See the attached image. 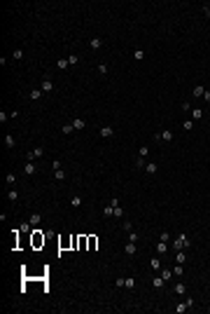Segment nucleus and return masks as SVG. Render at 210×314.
<instances>
[{
	"label": "nucleus",
	"instance_id": "f257e3e1",
	"mask_svg": "<svg viewBox=\"0 0 210 314\" xmlns=\"http://www.w3.org/2000/svg\"><path fill=\"white\" fill-rule=\"evenodd\" d=\"M187 246H189V237H187L184 232H180L173 239V251H182V249H187Z\"/></svg>",
	"mask_w": 210,
	"mask_h": 314
},
{
	"label": "nucleus",
	"instance_id": "f03ea898",
	"mask_svg": "<svg viewBox=\"0 0 210 314\" xmlns=\"http://www.w3.org/2000/svg\"><path fill=\"white\" fill-rule=\"evenodd\" d=\"M44 242H47V237L42 234V230H33V234H30V244H33V249L44 246Z\"/></svg>",
	"mask_w": 210,
	"mask_h": 314
},
{
	"label": "nucleus",
	"instance_id": "7ed1b4c3",
	"mask_svg": "<svg viewBox=\"0 0 210 314\" xmlns=\"http://www.w3.org/2000/svg\"><path fill=\"white\" fill-rule=\"evenodd\" d=\"M189 307H194V300H192V298H187L184 302H180V305L175 307V312H177V314H182V312H187Z\"/></svg>",
	"mask_w": 210,
	"mask_h": 314
},
{
	"label": "nucleus",
	"instance_id": "20e7f679",
	"mask_svg": "<svg viewBox=\"0 0 210 314\" xmlns=\"http://www.w3.org/2000/svg\"><path fill=\"white\" fill-rule=\"evenodd\" d=\"M154 138H157V141H164V143H166V141H173V131H170V129H164V131L159 136H154Z\"/></svg>",
	"mask_w": 210,
	"mask_h": 314
},
{
	"label": "nucleus",
	"instance_id": "39448f33",
	"mask_svg": "<svg viewBox=\"0 0 210 314\" xmlns=\"http://www.w3.org/2000/svg\"><path fill=\"white\" fill-rule=\"evenodd\" d=\"M157 253H159V256H166V253H168V242H159L157 244Z\"/></svg>",
	"mask_w": 210,
	"mask_h": 314
},
{
	"label": "nucleus",
	"instance_id": "423d86ee",
	"mask_svg": "<svg viewBox=\"0 0 210 314\" xmlns=\"http://www.w3.org/2000/svg\"><path fill=\"white\" fill-rule=\"evenodd\" d=\"M35 169H37V167H35L33 162H26V167H24V174H26V176H33Z\"/></svg>",
	"mask_w": 210,
	"mask_h": 314
},
{
	"label": "nucleus",
	"instance_id": "0eeeda50",
	"mask_svg": "<svg viewBox=\"0 0 210 314\" xmlns=\"http://www.w3.org/2000/svg\"><path fill=\"white\" fill-rule=\"evenodd\" d=\"M124 253H126V256H135V244L129 242L126 246H124Z\"/></svg>",
	"mask_w": 210,
	"mask_h": 314
},
{
	"label": "nucleus",
	"instance_id": "6e6552de",
	"mask_svg": "<svg viewBox=\"0 0 210 314\" xmlns=\"http://www.w3.org/2000/svg\"><path fill=\"white\" fill-rule=\"evenodd\" d=\"M175 260H177V265H184V263H187V253H184V249H182V251H177Z\"/></svg>",
	"mask_w": 210,
	"mask_h": 314
},
{
	"label": "nucleus",
	"instance_id": "1a4fd4ad",
	"mask_svg": "<svg viewBox=\"0 0 210 314\" xmlns=\"http://www.w3.org/2000/svg\"><path fill=\"white\" fill-rule=\"evenodd\" d=\"M175 293H177V296H184V293H187V286H184L182 281H177V284H175Z\"/></svg>",
	"mask_w": 210,
	"mask_h": 314
},
{
	"label": "nucleus",
	"instance_id": "9d476101",
	"mask_svg": "<svg viewBox=\"0 0 210 314\" xmlns=\"http://www.w3.org/2000/svg\"><path fill=\"white\" fill-rule=\"evenodd\" d=\"M89 47H91V49H100V47H103V40H100V38H94V40L89 42Z\"/></svg>",
	"mask_w": 210,
	"mask_h": 314
},
{
	"label": "nucleus",
	"instance_id": "9b49d317",
	"mask_svg": "<svg viewBox=\"0 0 210 314\" xmlns=\"http://www.w3.org/2000/svg\"><path fill=\"white\" fill-rule=\"evenodd\" d=\"M203 94H205L203 84H196V87H194V96H196V99H203Z\"/></svg>",
	"mask_w": 210,
	"mask_h": 314
},
{
	"label": "nucleus",
	"instance_id": "f8f14e48",
	"mask_svg": "<svg viewBox=\"0 0 210 314\" xmlns=\"http://www.w3.org/2000/svg\"><path fill=\"white\" fill-rule=\"evenodd\" d=\"M145 171H147V174H157V171H159L157 162H149V164H145Z\"/></svg>",
	"mask_w": 210,
	"mask_h": 314
},
{
	"label": "nucleus",
	"instance_id": "ddd939ff",
	"mask_svg": "<svg viewBox=\"0 0 210 314\" xmlns=\"http://www.w3.org/2000/svg\"><path fill=\"white\" fill-rule=\"evenodd\" d=\"M112 134H114V129H112V127H103V129H100V136H103V138H110Z\"/></svg>",
	"mask_w": 210,
	"mask_h": 314
},
{
	"label": "nucleus",
	"instance_id": "4468645a",
	"mask_svg": "<svg viewBox=\"0 0 210 314\" xmlns=\"http://www.w3.org/2000/svg\"><path fill=\"white\" fill-rule=\"evenodd\" d=\"M52 89H54V82L49 80V78H47V80L42 82V91H47V94H49V91H52Z\"/></svg>",
	"mask_w": 210,
	"mask_h": 314
},
{
	"label": "nucleus",
	"instance_id": "2eb2a0df",
	"mask_svg": "<svg viewBox=\"0 0 210 314\" xmlns=\"http://www.w3.org/2000/svg\"><path fill=\"white\" fill-rule=\"evenodd\" d=\"M103 216H105V218H112V216H114V207H110V204H107V207L103 209Z\"/></svg>",
	"mask_w": 210,
	"mask_h": 314
},
{
	"label": "nucleus",
	"instance_id": "dca6fc26",
	"mask_svg": "<svg viewBox=\"0 0 210 314\" xmlns=\"http://www.w3.org/2000/svg\"><path fill=\"white\" fill-rule=\"evenodd\" d=\"M96 246H98V237H94V234H91V237H89V251H94Z\"/></svg>",
	"mask_w": 210,
	"mask_h": 314
},
{
	"label": "nucleus",
	"instance_id": "f3484780",
	"mask_svg": "<svg viewBox=\"0 0 210 314\" xmlns=\"http://www.w3.org/2000/svg\"><path fill=\"white\" fill-rule=\"evenodd\" d=\"M161 279H164V281H170V279H173V269H164V272H161Z\"/></svg>",
	"mask_w": 210,
	"mask_h": 314
},
{
	"label": "nucleus",
	"instance_id": "a211bd4d",
	"mask_svg": "<svg viewBox=\"0 0 210 314\" xmlns=\"http://www.w3.org/2000/svg\"><path fill=\"white\" fill-rule=\"evenodd\" d=\"M54 178H56V180H65V171H63V169H56V171H54Z\"/></svg>",
	"mask_w": 210,
	"mask_h": 314
},
{
	"label": "nucleus",
	"instance_id": "6ab92c4d",
	"mask_svg": "<svg viewBox=\"0 0 210 314\" xmlns=\"http://www.w3.org/2000/svg\"><path fill=\"white\" fill-rule=\"evenodd\" d=\"M28 223H30V225H40V213H30Z\"/></svg>",
	"mask_w": 210,
	"mask_h": 314
},
{
	"label": "nucleus",
	"instance_id": "aec40b11",
	"mask_svg": "<svg viewBox=\"0 0 210 314\" xmlns=\"http://www.w3.org/2000/svg\"><path fill=\"white\" fill-rule=\"evenodd\" d=\"M149 267L152 269H161V260H159V258H152V260H149Z\"/></svg>",
	"mask_w": 210,
	"mask_h": 314
},
{
	"label": "nucleus",
	"instance_id": "412c9836",
	"mask_svg": "<svg viewBox=\"0 0 210 314\" xmlns=\"http://www.w3.org/2000/svg\"><path fill=\"white\" fill-rule=\"evenodd\" d=\"M70 63H68V59H59V63H56V68L59 71H63V68H68Z\"/></svg>",
	"mask_w": 210,
	"mask_h": 314
},
{
	"label": "nucleus",
	"instance_id": "4be33fe9",
	"mask_svg": "<svg viewBox=\"0 0 210 314\" xmlns=\"http://www.w3.org/2000/svg\"><path fill=\"white\" fill-rule=\"evenodd\" d=\"M70 204H72L75 209H77V207H82V197H79V195H75V197L70 199Z\"/></svg>",
	"mask_w": 210,
	"mask_h": 314
},
{
	"label": "nucleus",
	"instance_id": "5701e85b",
	"mask_svg": "<svg viewBox=\"0 0 210 314\" xmlns=\"http://www.w3.org/2000/svg\"><path fill=\"white\" fill-rule=\"evenodd\" d=\"M7 199H9V202H17V199H19V192H17V190H9V192H7Z\"/></svg>",
	"mask_w": 210,
	"mask_h": 314
},
{
	"label": "nucleus",
	"instance_id": "b1692460",
	"mask_svg": "<svg viewBox=\"0 0 210 314\" xmlns=\"http://www.w3.org/2000/svg\"><path fill=\"white\" fill-rule=\"evenodd\" d=\"M173 274H175V277H182V274H184V267H182V265H175V267H173Z\"/></svg>",
	"mask_w": 210,
	"mask_h": 314
},
{
	"label": "nucleus",
	"instance_id": "393cba45",
	"mask_svg": "<svg viewBox=\"0 0 210 314\" xmlns=\"http://www.w3.org/2000/svg\"><path fill=\"white\" fill-rule=\"evenodd\" d=\"M147 155H149V145H142L138 150V157H147Z\"/></svg>",
	"mask_w": 210,
	"mask_h": 314
},
{
	"label": "nucleus",
	"instance_id": "a878e982",
	"mask_svg": "<svg viewBox=\"0 0 210 314\" xmlns=\"http://www.w3.org/2000/svg\"><path fill=\"white\" fill-rule=\"evenodd\" d=\"M84 124H87L84 120H72V127H75V129H84Z\"/></svg>",
	"mask_w": 210,
	"mask_h": 314
},
{
	"label": "nucleus",
	"instance_id": "bb28decb",
	"mask_svg": "<svg viewBox=\"0 0 210 314\" xmlns=\"http://www.w3.org/2000/svg\"><path fill=\"white\" fill-rule=\"evenodd\" d=\"M164 284H166V281L161 279V274H159V277H154V288H161Z\"/></svg>",
	"mask_w": 210,
	"mask_h": 314
},
{
	"label": "nucleus",
	"instance_id": "cd10ccee",
	"mask_svg": "<svg viewBox=\"0 0 210 314\" xmlns=\"http://www.w3.org/2000/svg\"><path fill=\"white\" fill-rule=\"evenodd\" d=\"M72 129H75L72 124H63V127H61V131H63L65 136H68V134H72Z\"/></svg>",
	"mask_w": 210,
	"mask_h": 314
},
{
	"label": "nucleus",
	"instance_id": "c85d7f7f",
	"mask_svg": "<svg viewBox=\"0 0 210 314\" xmlns=\"http://www.w3.org/2000/svg\"><path fill=\"white\" fill-rule=\"evenodd\" d=\"M159 242H170V232H161L159 234Z\"/></svg>",
	"mask_w": 210,
	"mask_h": 314
},
{
	"label": "nucleus",
	"instance_id": "c756f323",
	"mask_svg": "<svg viewBox=\"0 0 210 314\" xmlns=\"http://www.w3.org/2000/svg\"><path fill=\"white\" fill-rule=\"evenodd\" d=\"M133 56H135V61H142V59H145V52H142V49H135Z\"/></svg>",
	"mask_w": 210,
	"mask_h": 314
},
{
	"label": "nucleus",
	"instance_id": "7c9ffc66",
	"mask_svg": "<svg viewBox=\"0 0 210 314\" xmlns=\"http://www.w3.org/2000/svg\"><path fill=\"white\" fill-rule=\"evenodd\" d=\"M135 167H138V169H145V157H135Z\"/></svg>",
	"mask_w": 210,
	"mask_h": 314
},
{
	"label": "nucleus",
	"instance_id": "2f4dec72",
	"mask_svg": "<svg viewBox=\"0 0 210 314\" xmlns=\"http://www.w3.org/2000/svg\"><path fill=\"white\" fill-rule=\"evenodd\" d=\"M5 180H7L9 185H14V183H17V176H14V174H7V176H5Z\"/></svg>",
	"mask_w": 210,
	"mask_h": 314
},
{
	"label": "nucleus",
	"instance_id": "473e14b6",
	"mask_svg": "<svg viewBox=\"0 0 210 314\" xmlns=\"http://www.w3.org/2000/svg\"><path fill=\"white\" fill-rule=\"evenodd\" d=\"M40 96H42V91H40V89H33V91H30V99H33V101H37Z\"/></svg>",
	"mask_w": 210,
	"mask_h": 314
},
{
	"label": "nucleus",
	"instance_id": "72a5a7b5",
	"mask_svg": "<svg viewBox=\"0 0 210 314\" xmlns=\"http://www.w3.org/2000/svg\"><path fill=\"white\" fill-rule=\"evenodd\" d=\"M5 145H7V148H14V138H12V136H5Z\"/></svg>",
	"mask_w": 210,
	"mask_h": 314
},
{
	"label": "nucleus",
	"instance_id": "f704fd0d",
	"mask_svg": "<svg viewBox=\"0 0 210 314\" xmlns=\"http://www.w3.org/2000/svg\"><path fill=\"white\" fill-rule=\"evenodd\" d=\"M77 61H79L77 54H70V56H68V63H70V66H72V63H77Z\"/></svg>",
	"mask_w": 210,
	"mask_h": 314
},
{
	"label": "nucleus",
	"instance_id": "c9c22d12",
	"mask_svg": "<svg viewBox=\"0 0 210 314\" xmlns=\"http://www.w3.org/2000/svg\"><path fill=\"white\" fill-rule=\"evenodd\" d=\"M192 115H194V120H201V117H203V110H199V108H196Z\"/></svg>",
	"mask_w": 210,
	"mask_h": 314
},
{
	"label": "nucleus",
	"instance_id": "e433bc0d",
	"mask_svg": "<svg viewBox=\"0 0 210 314\" xmlns=\"http://www.w3.org/2000/svg\"><path fill=\"white\" fill-rule=\"evenodd\" d=\"M12 56L19 61V59H24V52H21V49H14V54H12Z\"/></svg>",
	"mask_w": 210,
	"mask_h": 314
},
{
	"label": "nucleus",
	"instance_id": "4c0bfd02",
	"mask_svg": "<svg viewBox=\"0 0 210 314\" xmlns=\"http://www.w3.org/2000/svg\"><path fill=\"white\" fill-rule=\"evenodd\" d=\"M133 286H135V279L129 277V279H126V288H133Z\"/></svg>",
	"mask_w": 210,
	"mask_h": 314
},
{
	"label": "nucleus",
	"instance_id": "58836bf2",
	"mask_svg": "<svg viewBox=\"0 0 210 314\" xmlns=\"http://www.w3.org/2000/svg\"><path fill=\"white\" fill-rule=\"evenodd\" d=\"M122 286H126V279H122V277H117V288H122Z\"/></svg>",
	"mask_w": 210,
	"mask_h": 314
},
{
	"label": "nucleus",
	"instance_id": "ea45409f",
	"mask_svg": "<svg viewBox=\"0 0 210 314\" xmlns=\"http://www.w3.org/2000/svg\"><path fill=\"white\" fill-rule=\"evenodd\" d=\"M21 232H30V223H21Z\"/></svg>",
	"mask_w": 210,
	"mask_h": 314
},
{
	"label": "nucleus",
	"instance_id": "a19ab883",
	"mask_svg": "<svg viewBox=\"0 0 210 314\" xmlns=\"http://www.w3.org/2000/svg\"><path fill=\"white\" fill-rule=\"evenodd\" d=\"M98 73H103V75H105V73H107V66H105V63H98Z\"/></svg>",
	"mask_w": 210,
	"mask_h": 314
},
{
	"label": "nucleus",
	"instance_id": "79ce46f5",
	"mask_svg": "<svg viewBox=\"0 0 210 314\" xmlns=\"http://www.w3.org/2000/svg\"><path fill=\"white\" fill-rule=\"evenodd\" d=\"M114 216H117V218H122V216H124V209L117 207V209H114Z\"/></svg>",
	"mask_w": 210,
	"mask_h": 314
},
{
	"label": "nucleus",
	"instance_id": "37998d69",
	"mask_svg": "<svg viewBox=\"0 0 210 314\" xmlns=\"http://www.w3.org/2000/svg\"><path fill=\"white\" fill-rule=\"evenodd\" d=\"M110 207H114V209H117V207H119V199H117V197H112V199H110Z\"/></svg>",
	"mask_w": 210,
	"mask_h": 314
},
{
	"label": "nucleus",
	"instance_id": "c03bdc74",
	"mask_svg": "<svg viewBox=\"0 0 210 314\" xmlns=\"http://www.w3.org/2000/svg\"><path fill=\"white\" fill-rule=\"evenodd\" d=\"M129 242H133V244H135V242H138V234H135V232H131V234H129Z\"/></svg>",
	"mask_w": 210,
	"mask_h": 314
},
{
	"label": "nucleus",
	"instance_id": "a18cd8bd",
	"mask_svg": "<svg viewBox=\"0 0 210 314\" xmlns=\"http://www.w3.org/2000/svg\"><path fill=\"white\" fill-rule=\"evenodd\" d=\"M182 127H184V129H187V131H189V129H192V127H194V122H192V120H187V122H184Z\"/></svg>",
	"mask_w": 210,
	"mask_h": 314
},
{
	"label": "nucleus",
	"instance_id": "49530a36",
	"mask_svg": "<svg viewBox=\"0 0 210 314\" xmlns=\"http://www.w3.org/2000/svg\"><path fill=\"white\" fill-rule=\"evenodd\" d=\"M203 14H205V17H210V5H205V7H203Z\"/></svg>",
	"mask_w": 210,
	"mask_h": 314
},
{
	"label": "nucleus",
	"instance_id": "de8ad7c7",
	"mask_svg": "<svg viewBox=\"0 0 210 314\" xmlns=\"http://www.w3.org/2000/svg\"><path fill=\"white\" fill-rule=\"evenodd\" d=\"M203 99H205V101H210V91H208V89H205V94H203Z\"/></svg>",
	"mask_w": 210,
	"mask_h": 314
}]
</instances>
